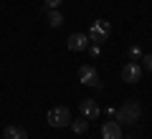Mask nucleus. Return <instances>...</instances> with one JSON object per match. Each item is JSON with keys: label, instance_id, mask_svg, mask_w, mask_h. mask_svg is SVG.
<instances>
[{"label": "nucleus", "instance_id": "obj_1", "mask_svg": "<svg viewBox=\"0 0 152 139\" xmlns=\"http://www.w3.org/2000/svg\"><path fill=\"white\" fill-rule=\"evenodd\" d=\"M140 116H142V106L137 101H127L124 106H119L117 114H114V119H117L119 124H137Z\"/></svg>", "mask_w": 152, "mask_h": 139}, {"label": "nucleus", "instance_id": "obj_2", "mask_svg": "<svg viewBox=\"0 0 152 139\" xmlns=\"http://www.w3.org/2000/svg\"><path fill=\"white\" fill-rule=\"evenodd\" d=\"M46 122H48L53 129H64V127L71 124V111L66 106H53L48 111V116H46Z\"/></svg>", "mask_w": 152, "mask_h": 139}, {"label": "nucleus", "instance_id": "obj_3", "mask_svg": "<svg viewBox=\"0 0 152 139\" xmlns=\"http://www.w3.org/2000/svg\"><path fill=\"white\" fill-rule=\"evenodd\" d=\"M109 33H112V23L109 20H94L86 36H89V41H94V43H104L109 38Z\"/></svg>", "mask_w": 152, "mask_h": 139}, {"label": "nucleus", "instance_id": "obj_4", "mask_svg": "<svg viewBox=\"0 0 152 139\" xmlns=\"http://www.w3.org/2000/svg\"><path fill=\"white\" fill-rule=\"evenodd\" d=\"M79 81H81L84 86H94V89H102V79H99L96 68H94L91 63L79 66Z\"/></svg>", "mask_w": 152, "mask_h": 139}, {"label": "nucleus", "instance_id": "obj_5", "mask_svg": "<svg viewBox=\"0 0 152 139\" xmlns=\"http://www.w3.org/2000/svg\"><path fill=\"white\" fill-rule=\"evenodd\" d=\"M89 36L86 33H71L69 38H66V48L69 51H74V53H79V51H86L89 48Z\"/></svg>", "mask_w": 152, "mask_h": 139}, {"label": "nucleus", "instance_id": "obj_6", "mask_svg": "<svg viewBox=\"0 0 152 139\" xmlns=\"http://www.w3.org/2000/svg\"><path fill=\"white\" fill-rule=\"evenodd\" d=\"M142 63H137V61H127L124 68H122V79L127 81V84H137V81L142 79Z\"/></svg>", "mask_w": 152, "mask_h": 139}, {"label": "nucleus", "instance_id": "obj_7", "mask_svg": "<svg viewBox=\"0 0 152 139\" xmlns=\"http://www.w3.org/2000/svg\"><path fill=\"white\" fill-rule=\"evenodd\" d=\"M79 109H81V116L89 119V122H91V119H96L99 114H102V106H99L94 99H81V101H79Z\"/></svg>", "mask_w": 152, "mask_h": 139}, {"label": "nucleus", "instance_id": "obj_8", "mask_svg": "<svg viewBox=\"0 0 152 139\" xmlns=\"http://www.w3.org/2000/svg\"><path fill=\"white\" fill-rule=\"evenodd\" d=\"M102 137L104 139H122V124L114 119V122H104L102 124Z\"/></svg>", "mask_w": 152, "mask_h": 139}, {"label": "nucleus", "instance_id": "obj_9", "mask_svg": "<svg viewBox=\"0 0 152 139\" xmlns=\"http://www.w3.org/2000/svg\"><path fill=\"white\" fill-rule=\"evenodd\" d=\"M3 139H28V132L20 127H5V134H3Z\"/></svg>", "mask_w": 152, "mask_h": 139}, {"label": "nucleus", "instance_id": "obj_10", "mask_svg": "<svg viewBox=\"0 0 152 139\" xmlns=\"http://www.w3.org/2000/svg\"><path fill=\"white\" fill-rule=\"evenodd\" d=\"M46 20H48L51 28H61V25H64V15H61V10H48V18H46Z\"/></svg>", "mask_w": 152, "mask_h": 139}, {"label": "nucleus", "instance_id": "obj_11", "mask_svg": "<svg viewBox=\"0 0 152 139\" xmlns=\"http://www.w3.org/2000/svg\"><path fill=\"white\" fill-rule=\"evenodd\" d=\"M69 127L71 129H74V132L76 134H84V132H86V129H89V119H71V124H69Z\"/></svg>", "mask_w": 152, "mask_h": 139}, {"label": "nucleus", "instance_id": "obj_12", "mask_svg": "<svg viewBox=\"0 0 152 139\" xmlns=\"http://www.w3.org/2000/svg\"><path fill=\"white\" fill-rule=\"evenodd\" d=\"M61 3H64V0H43V8L46 10H58Z\"/></svg>", "mask_w": 152, "mask_h": 139}, {"label": "nucleus", "instance_id": "obj_13", "mask_svg": "<svg viewBox=\"0 0 152 139\" xmlns=\"http://www.w3.org/2000/svg\"><path fill=\"white\" fill-rule=\"evenodd\" d=\"M142 56H145V53L140 51V46H132V48H129V58H132V61H140Z\"/></svg>", "mask_w": 152, "mask_h": 139}, {"label": "nucleus", "instance_id": "obj_14", "mask_svg": "<svg viewBox=\"0 0 152 139\" xmlns=\"http://www.w3.org/2000/svg\"><path fill=\"white\" fill-rule=\"evenodd\" d=\"M142 68H147V71H152V53H145V56H142Z\"/></svg>", "mask_w": 152, "mask_h": 139}, {"label": "nucleus", "instance_id": "obj_15", "mask_svg": "<svg viewBox=\"0 0 152 139\" xmlns=\"http://www.w3.org/2000/svg\"><path fill=\"white\" fill-rule=\"evenodd\" d=\"M89 53H91L94 58H96V56L102 53V43H94V41H91V43H89Z\"/></svg>", "mask_w": 152, "mask_h": 139}, {"label": "nucleus", "instance_id": "obj_16", "mask_svg": "<svg viewBox=\"0 0 152 139\" xmlns=\"http://www.w3.org/2000/svg\"><path fill=\"white\" fill-rule=\"evenodd\" d=\"M122 139H124V137H122ZM127 139H137V137H127Z\"/></svg>", "mask_w": 152, "mask_h": 139}]
</instances>
